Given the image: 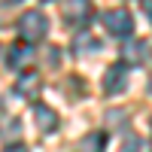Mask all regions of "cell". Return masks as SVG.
Listing matches in <instances>:
<instances>
[{"label": "cell", "mask_w": 152, "mask_h": 152, "mask_svg": "<svg viewBox=\"0 0 152 152\" xmlns=\"http://www.w3.org/2000/svg\"><path fill=\"white\" fill-rule=\"evenodd\" d=\"M9 3H18V0H9Z\"/></svg>", "instance_id": "cell-14"}, {"label": "cell", "mask_w": 152, "mask_h": 152, "mask_svg": "<svg viewBox=\"0 0 152 152\" xmlns=\"http://www.w3.org/2000/svg\"><path fill=\"white\" fill-rule=\"evenodd\" d=\"M34 113H37V128H40L43 134H52V131L58 128V116H55L49 107H40V104H37Z\"/></svg>", "instance_id": "cell-8"}, {"label": "cell", "mask_w": 152, "mask_h": 152, "mask_svg": "<svg viewBox=\"0 0 152 152\" xmlns=\"http://www.w3.org/2000/svg\"><path fill=\"white\" fill-rule=\"evenodd\" d=\"M100 21H104V28L110 34H116V37H131V31H134V18L125 9H107V12H100Z\"/></svg>", "instance_id": "cell-2"}, {"label": "cell", "mask_w": 152, "mask_h": 152, "mask_svg": "<svg viewBox=\"0 0 152 152\" xmlns=\"http://www.w3.org/2000/svg\"><path fill=\"white\" fill-rule=\"evenodd\" d=\"M3 152H28V149H24V146H21V143H12V146H6V149H3Z\"/></svg>", "instance_id": "cell-12"}, {"label": "cell", "mask_w": 152, "mask_h": 152, "mask_svg": "<svg viewBox=\"0 0 152 152\" xmlns=\"http://www.w3.org/2000/svg\"><path fill=\"white\" fill-rule=\"evenodd\" d=\"M37 91H40V76H37V73H24V76H18V82H15V94L34 100Z\"/></svg>", "instance_id": "cell-7"}, {"label": "cell", "mask_w": 152, "mask_h": 152, "mask_svg": "<svg viewBox=\"0 0 152 152\" xmlns=\"http://www.w3.org/2000/svg\"><path fill=\"white\" fill-rule=\"evenodd\" d=\"M46 31H49V21H46V15L40 9H31V12H24V15L18 18V37L24 43H40L43 37H46Z\"/></svg>", "instance_id": "cell-1"}, {"label": "cell", "mask_w": 152, "mask_h": 152, "mask_svg": "<svg viewBox=\"0 0 152 152\" xmlns=\"http://www.w3.org/2000/svg\"><path fill=\"white\" fill-rule=\"evenodd\" d=\"M143 6H146V12H149V18H152V0H143Z\"/></svg>", "instance_id": "cell-13"}, {"label": "cell", "mask_w": 152, "mask_h": 152, "mask_svg": "<svg viewBox=\"0 0 152 152\" xmlns=\"http://www.w3.org/2000/svg\"><path fill=\"white\" fill-rule=\"evenodd\" d=\"M6 64L12 67V70H28L31 64H34V46L31 43H15L9 49V55H6Z\"/></svg>", "instance_id": "cell-5"}, {"label": "cell", "mask_w": 152, "mask_h": 152, "mask_svg": "<svg viewBox=\"0 0 152 152\" xmlns=\"http://www.w3.org/2000/svg\"><path fill=\"white\" fill-rule=\"evenodd\" d=\"M125 85H128V73H125V64H116L104 73V91L107 94H119L125 91Z\"/></svg>", "instance_id": "cell-6"}, {"label": "cell", "mask_w": 152, "mask_h": 152, "mask_svg": "<svg viewBox=\"0 0 152 152\" xmlns=\"http://www.w3.org/2000/svg\"><path fill=\"white\" fill-rule=\"evenodd\" d=\"M122 152H152V143L146 140V137H128L122 146Z\"/></svg>", "instance_id": "cell-11"}, {"label": "cell", "mask_w": 152, "mask_h": 152, "mask_svg": "<svg viewBox=\"0 0 152 152\" xmlns=\"http://www.w3.org/2000/svg\"><path fill=\"white\" fill-rule=\"evenodd\" d=\"M91 0H67L64 6V24H73V28H79V24L91 21Z\"/></svg>", "instance_id": "cell-3"}, {"label": "cell", "mask_w": 152, "mask_h": 152, "mask_svg": "<svg viewBox=\"0 0 152 152\" xmlns=\"http://www.w3.org/2000/svg\"><path fill=\"white\" fill-rule=\"evenodd\" d=\"M73 49H76L79 55H88V52H97L100 43L94 40V37H88V34H79V37H76V43H73Z\"/></svg>", "instance_id": "cell-10"}, {"label": "cell", "mask_w": 152, "mask_h": 152, "mask_svg": "<svg viewBox=\"0 0 152 152\" xmlns=\"http://www.w3.org/2000/svg\"><path fill=\"white\" fill-rule=\"evenodd\" d=\"M146 55H149L146 40H125V43H122V64H125V67H137V64H143Z\"/></svg>", "instance_id": "cell-4"}, {"label": "cell", "mask_w": 152, "mask_h": 152, "mask_svg": "<svg viewBox=\"0 0 152 152\" xmlns=\"http://www.w3.org/2000/svg\"><path fill=\"white\" fill-rule=\"evenodd\" d=\"M104 149H107V137L100 134V131L85 134L82 140H79V146H76V152H104Z\"/></svg>", "instance_id": "cell-9"}]
</instances>
